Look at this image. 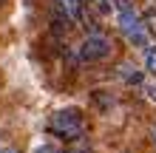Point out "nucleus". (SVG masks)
Here are the masks:
<instances>
[{
    "mask_svg": "<svg viewBox=\"0 0 156 153\" xmlns=\"http://www.w3.org/2000/svg\"><path fill=\"white\" fill-rule=\"evenodd\" d=\"M54 3L71 17V23H85V0H54Z\"/></svg>",
    "mask_w": 156,
    "mask_h": 153,
    "instance_id": "39448f33",
    "label": "nucleus"
},
{
    "mask_svg": "<svg viewBox=\"0 0 156 153\" xmlns=\"http://www.w3.org/2000/svg\"><path fill=\"white\" fill-rule=\"evenodd\" d=\"M116 77L122 79L125 85H131V88H142V82H145V71L139 65H133V62H119Z\"/></svg>",
    "mask_w": 156,
    "mask_h": 153,
    "instance_id": "20e7f679",
    "label": "nucleus"
},
{
    "mask_svg": "<svg viewBox=\"0 0 156 153\" xmlns=\"http://www.w3.org/2000/svg\"><path fill=\"white\" fill-rule=\"evenodd\" d=\"M0 3H3V0H0Z\"/></svg>",
    "mask_w": 156,
    "mask_h": 153,
    "instance_id": "4468645a",
    "label": "nucleus"
},
{
    "mask_svg": "<svg viewBox=\"0 0 156 153\" xmlns=\"http://www.w3.org/2000/svg\"><path fill=\"white\" fill-rule=\"evenodd\" d=\"M142 23H145V29H148L151 37H156V6H151V9L142 12Z\"/></svg>",
    "mask_w": 156,
    "mask_h": 153,
    "instance_id": "0eeeda50",
    "label": "nucleus"
},
{
    "mask_svg": "<svg viewBox=\"0 0 156 153\" xmlns=\"http://www.w3.org/2000/svg\"><path fill=\"white\" fill-rule=\"evenodd\" d=\"M45 128L60 142H80L88 130V122H85V113L80 108H60V111H54L48 116Z\"/></svg>",
    "mask_w": 156,
    "mask_h": 153,
    "instance_id": "f257e3e1",
    "label": "nucleus"
},
{
    "mask_svg": "<svg viewBox=\"0 0 156 153\" xmlns=\"http://www.w3.org/2000/svg\"><path fill=\"white\" fill-rule=\"evenodd\" d=\"M145 74L156 77V43H151V46L145 48Z\"/></svg>",
    "mask_w": 156,
    "mask_h": 153,
    "instance_id": "423d86ee",
    "label": "nucleus"
},
{
    "mask_svg": "<svg viewBox=\"0 0 156 153\" xmlns=\"http://www.w3.org/2000/svg\"><path fill=\"white\" fill-rule=\"evenodd\" d=\"M0 153H20V150H17L14 145H6V148H3V150H0Z\"/></svg>",
    "mask_w": 156,
    "mask_h": 153,
    "instance_id": "9b49d317",
    "label": "nucleus"
},
{
    "mask_svg": "<svg viewBox=\"0 0 156 153\" xmlns=\"http://www.w3.org/2000/svg\"><path fill=\"white\" fill-rule=\"evenodd\" d=\"M151 145L156 148V125H151Z\"/></svg>",
    "mask_w": 156,
    "mask_h": 153,
    "instance_id": "9d476101",
    "label": "nucleus"
},
{
    "mask_svg": "<svg viewBox=\"0 0 156 153\" xmlns=\"http://www.w3.org/2000/svg\"><path fill=\"white\" fill-rule=\"evenodd\" d=\"M85 3H91V6H97V3H102V0H85Z\"/></svg>",
    "mask_w": 156,
    "mask_h": 153,
    "instance_id": "f8f14e48",
    "label": "nucleus"
},
{
    "mask_svg": "<svg viewBox=\"0 0 156 153\" xmlns=\"http://www.w3.org/2000/svg\"><path fill=\"white\" fill-rule=\"evenodd\" d=\"M116 26H119V31H122V37L131 43L133 48L145 51L151 46V34H148V29H145V23H142V14L136 12L133 6L116 14Z\"/></svg>",
    "mask_w": 156,
    "mask_h": 153,
    "instance_id": "7ed1b4c3",
    "label": "nucleus"
},
{
    "mask_svg": "<svg viewBox=\"0 0 156 153\" xmlns=\"http://www.w3.org/2000/svg\"><path fill=\"white\" fill-rule=\"evenodd\" d=\"M3 148H6V145H3V139H0V150H3Z\"/></svg>",
    "mask_w": 156,
    "mask_h": 153,
    "instance_id": "ddd939ff",
    "label": "nucleus"
},
{
    "mask_svg": "<svg viewBox=\"0 0 156 153\" xmlns=\"http://www.w3.org/2000/svg\"><path fill=\"white\" fill-rule=\"evenodd\" d=\"M114 54V40L108 37L105 31H99V29H94V31H88L85 37H82V43L77 46V60L80 62H102V60H108Z\"/></svg>",
    "mask_w": 156,
    "mask_h": 153,
    "instance_id": "f03ea898",
    "label": "nucleus"
},
{
    "mask_svg": "<svg viewBox=\"0 0 156 153\" xmlns=\"http://www.w3.org/2000/svg\"><path fill=\"white\" fill-rule=\"evenodd\" d=\"M34 153H62V150L54 145V142H43V145H37V148H34Z\"/></svg>",
    "mask_w": 156,
    "mask_h": 153,
    "instance_id": "1a4fd4ad",
    "label": "nucleus"
},
{
    "mask_svg": "<svg viewBox=\"0 0 156 153\" xmlns=\"http://www.w3.org/2000/svg\"><path fill=\"white\" fill-rule=\"evenodd\" d=\"M142 94H145L148 102L156 105V79H145V82H142Z\"/></svg>",
    "mask_w": 156,
    "mask_h": 153,
    "instance_id": "6e6552de",
    "label": "nucleus"
}]
</instances>
